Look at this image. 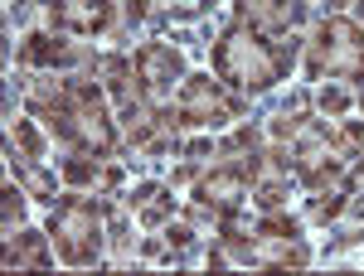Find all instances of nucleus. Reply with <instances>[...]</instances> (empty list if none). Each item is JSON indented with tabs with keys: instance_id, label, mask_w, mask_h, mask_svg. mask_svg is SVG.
I'll return each instance as SVG.
<instances>
[{
	"instance_id": "nucleus-11",
	"label": "nucleus",
	"mask_w": 364,
	"mask_h": 276,
	"mask_svg": "<svg viewBox=\"0 0 364 276\" xmlns=\"http://www.w3.org/2000/svg\"><path fill=\"white\" fill-rule=\"evenodd\" d=\"M54 243H49V233H34V228H20V233H10V243H5V267L10 272H44V267H54Z\"/></svg>"
},
{
	"instance_id": "nucleus-15",
	"label": "nucleus",
	"mask_w": 364,
	"mask_h": 276,
	"mask_svg": "<svg viewBox=\"0 0 364 276\" xmlns=\"http://www.w3.org/2000/svg\"><path fill=\"white\" fill-rule=\"evenodd\" d=\"M306 107H311L306 92H291V102L272 111V126H267V131H272L277 140H291V136H296V131H301V126L311 121V111H306Z\"/></svg>"
},
{
	"instance_id": "nucleus-1",
	"label": "nucleus",
	"mask_w": 364,
	"mask_h": 276,
	"mask_svg": "<svg viewBox=\"0 0 364 276\" xmlns=\"http://www.w3.org/2000/svg\"><path fill=\"white\" fill-rule=\"evenodd\" d=\"M291 63H296V39L277 44V39L238 25V20L214 39V78L224 87H233L238 97H252V92L287 83Z\"/></svg>"
},
{
	"instance_id": "nucleus-2",
	"label": "nucleus",
	"mask_w": 364,
	"mask_h": 276,
	"mask_svg": "<svg viewBox=\"0 0 364 276\" xmlns=\"http://www.w3.org/2000/svg\"><path fill=\"white\" fill-rule=\"evenodd\" d=\"M68 150H87V155H112L117 150V126L107 97L92 78H68V97L58 102V111L44 121Z\"/></svg>"
},
{
	"instance_id": "nucleus-17",
	"label": "nucleus",
	"mask_w": 364,
	"mask_h": 276,
	"mask_svg": "<svg viewBox=\"0 0 364 276\" xmlns=\"http://www.w3.org/2000/svg\"><path fill=\"white\" fill-rule=\"evenodd\" d=\"M5 140H15V145H20L25 155H34V160H44V150H49V145H44V136L34 131V121H25V116H10V131H5Z\"/></svg>"
},
{
	"instance_id": "nucleus-7",
	"label": "nucleus",
	"mask_w": 364,
	"mask_h": 276,
	"mask_svg": "<svg viewBox=\"0 0 364 276\" xmlns=\"http://www.w3.org/2000/svg\"><path fill=\"white\" fill-rule=\"evenodd\" d=\"M132 63H136V83L141 92H146V102L156 111L170 107V87L185 78V54L175 49V44H141L136 54H132Z\"/></svg>"
},
{
	"instance_id": "nucleus-12",
	"label": "nucleus",
	"mask_w": 364,
	"mask_h": 276,
	"mask_svg": "<svg viewBox=\"0 0 364 276\" xmlns=\"http://www.w3.org/2000/svg\"><path fill=\"white\" fill-rule=\"evenodd\" d=\"M127 209L136 214L141 228H166V223L175 219V194H170V184H161V180H146V184L132 189Z\"/></svg>"
},
{
	"instance_id": "nucleus-21",
	"label": "nucleus",
	"mask_w": 364,
	"mask_h": 276,
	"mask_svg": "<svg viewBox=\"0 0 364 276\" xmlns=\"http://www.w3.org/2000/svg\"><path fill=\"white\" fill-rule=\"evenodd\" d=\"M360 107H364V87H360Z\"/></svg>"
},
{
	"instance_id": "nucleus-20",
	"label": "nucleus",
	"mask_w": 364,
	"mask_h": 276,
	"mask_svg": "<svg viewBox=\"0 0 364 276\" xmlns=\"http://www.w3.org/2000/svg\"><path fill=\"white\" fill-rule=\"evenodd\" d=\"M326 5H331V10H340V5H355V0H326Z\"/></svg>"
},
{
	"instance_id": "nucleus-8",
	"label": "nucleus",
	"mask_w": 364,
	"mask_h": 276,
	"mask_svg": "<svg viewBox=\"0 0 364 276\" xmlns=\"http://www.w3.org/2000/svg\"><path fill=\"white\" fill-rule=\"evenodd\" d=\"M112 15H117L112 0H49V29L78 34V39L107 34L112 29Z\"/></svg>"
},
{
	"instance_id": "nucleus-14",
	"label": "nucleus",
	"mask_w": 364,
	"mask_h": 276,
	"mask_svg": "<svg viewBox=\"0 0 364 276\" xmlns=\"http://www.w3.org/2000/svg\"><path fill=\"white\" fill-rule=\"evenodd\" d=\"M5 160H10V175H15V180H20L39 204H54V175H49V170H39L34 155H25L15 140H5Z\"/></svg>"
},
{
	"instance_id": "nucleus-4",
	"label": "nucleus",
	"mask_w": 364,
	"mask_h": 276,
	"mask_svg": "<svg viewBox=\"0 0 364 276\" xmlns=\"http://www.w3.org/2000/svg\"><path fill=\"white\" fill-rule=\"evenodd\" d=\"M306 78H360L364 83V25L350 15H326L306 49Z\"/></svg>"
},
{
	"instance_id": "nucleus-16",
	"label": "nucleus",
	"mask_w": 364,
	"mask_h": 276,
	"mask_svg": "<svg viewBox=\"0 0 364 276\" xmlns=\"http://www.w3.org/2000/svg\"><path fill=\"white\" fill-rule=\"evenodd\" d=\"M25 199H29V189H20L15 180L0 189V223H5V233L25 228Z\"/></svg>"
},
{
	"instance_id": "nucleus-5",
	"label": "nucleus",
	"mask_w": 364,
	"mask_h": 276,
	"mask_svg": "<svg viewBox=\"0 0 364 276\" xmlns=\"http://www.w3.org/2000/svg\"><path fill=\"white\" fill-rule=\"evenodd\" d=\"M161 116H166L170 131L228 126V121H238V116H243V97H238V92L228 97L219 78H209V73H195V78H185V83H180V97H175V107H166Z\"/></svg>"
},
{
	"instance_id": "nucleus-6",
	"label": "nucleus",
	"mask_w": 364,
	"mask_h": 276,
	"mask_svg": "<svg viewBox=\"0 0 364 276\" xmlns=\"http://www.w3.org/2000/svg\"><path fill=\"white\" fill-rule=\"evenodd\" d=\"M262 165H238V160H209V175L195 180V209H204L209 219L233 214L243 199L252 194Z\"/></svg>"
},
{
	"instance_id": "nucleus-9",
	"label": "nucleus",
	"mask_w": 364,
	"mask_h": 276,
	"mask_svg": "<svg viewBox=\"0 0 364 276\" xmlns=\"http://www.w3.org/2000/svg\"><path fill=\"white\" fill-rule=\"evenodd\" d=\"M20 63L25 68H44V73H54V68H83V63L97 68V54L58 39L54 29H34V34H25V44H20Z\"/></svg>"
},
{
	"instance_id": "nucleus-3",
	"label": "nucleus",
	"mask_w": 364,
	"mask_h": 276,
	"mask_svg": "<svg viewBox=\"0 0 364 276\" xmlns=\"http://www.w3.org/2000/svg\"><path fill=\"white\" fill-rule=\"evenodd\" d=\"M49 243L63 267H97L102 262V204L92 194H63L49 204Z\"/></svg>"
},
{
	"instance_id": "nucleus-13",
	"label": "nucleus",
	"mask_w": 364,
	"mask_h": 276,
	"mask_svg": "<svg viewBox=\"0 0 364 276\" xmlns=\"http://www.w3.org/2000/svg\"><path fill=\"white\" fill-rule=\"evenodd\" d=\"M58 175L68 180V184H78V189H117L122 184V170L117 165H102V160H92L87 150H68L63 160H58Z\"/></svg>"
},
{
	"instance_id": "nucleus-19",
	"label": "nucleus",
	"mask_w": 364,
	"mask_h": 276,
	"mask_svg": "<svg viewBox=\"0 0 364 276\" xmlns=\"http://www.w3.org/2000/svg\"><path fill=\"white\" fill-rule=\"evenodd\" d=\"M112 248H117V257H122V262H127V257H132V248H136L132 228L122 223V214H117V209H112Z\"/></svg>"
},
{
	"instance_id": "nucleus-18",
	"label": "nucleus",
	"mask_w": 364,
	"mask_h": 276,
	"mask_svg": "<svg viewBox=\"0 0 364 276\" xmlns=\"http://www.w3.org/2000/svg\"><path fill=\"white\" fill-rule=\"evenodd\" d=\"M316 107L326 111V116H345V111H350V92H345V87H336V83H321Z\"/></svg>"
},
{
	"instance_id": "nucleus-10",
	"label": "nucleus",
	"mask_w": 364,
	"mask_h": 276,
	"mask_svg": "<svg viewBox=\"0 0 364 276\" xmlns=\"http://www.w3.org/2000/svg\"><path fill=\"white\" fill-rule=\"evenodd\" d=\"M233 20L267 34V39H277V34H291L306 20V5L301 0H233Z\"/></svg>"
}]
</instances>
